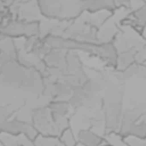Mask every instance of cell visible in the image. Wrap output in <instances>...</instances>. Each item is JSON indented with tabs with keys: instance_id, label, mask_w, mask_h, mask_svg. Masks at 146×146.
<instances>
[{
	"instance_id": "6da1fadb",
	"label": "cell",
	"mask_w": 146,
	"mask_h": 146,
	"mask_svg": "<svg viewBox=\"0 0 146 146\" xmlns=\"http://www.w3.org/2000/svg\"><path fill=\"white\" fill-rule=\"evenodd\" d=\"M42 38L49 50L63 49L67 50L84 51L101 59L108 67L113 69L116 68L117 51L113 43H91L51 35Z\"/></svg>"
},
{
	"instance_id": "7a4b0ae2",
	"label": "cell",
	"mask_w": 146,
	"mask_h": 146,
	"mask_svg": "<svg viewBox=\"0 0 146 146\" xmlns=\"http://www.w3.org/2000/svg\"><path fill=\"white\" fill-rule=\"evenodd\" d=\"M44 19L70 22L77 20L83 9L80 0H37Z\"/></svg>"
},
{
	"instance_id": "3957f363",
	"label": "cell",
	"mask_w": 146,
	"mask_h": 146,
	"mask_svg": "<svg viewBox=\"0 0 146 146\" xmlns=\"http://www.w3.org/2000/svg\"><path fill=\"white\" fill-rule=\"evenodd\" d=\"M31 111V122L39 135L59 139L61 131L55 122L48 105L37 107Z\"/></svg>"
},
{
	"instance_id": "277c9868",
	"label": "cell",
	"mask_w": 146,
	"mask_h": 146,
	"mask_svg": "<svg viewBox=\"0 0 146 146\" xmlns=\"http://www.w3.org/2000/svg\"><path fill=\"white\" fill-rule=\"evenodd\" d=\"M1 35L13 38H33L40 36V21L10 20L1 25Z\"/></svg>"
},
{
	"instance_id": "5b68a950",
	"label": "cell",
	"mask_w": 146,
	"mask_h": 146,
	"mask_svg": "<svg viewBox=\"0 0 146 146\" xmlns=\"http://www.w3.org/2000/svg\"><path fill=\"white\" fill-rule=\"evenodd\" d=\"M98 32V28L92 26L79 17L77 20L69 22L62 37L78 41L99 43Z\"/></svg>"
},
{
	"instance_id": "8992f818",
	"label": "cell",
	"mask_w": 146,
	"mask_h": 146,
	"mask_svg": "<svg viewBox=\"0 0 146 146\" xmlns=\"http://www.w3.org/2000/svg\"><path fill=\"white\" fill-rule=\"evenodd\" d=\"M33 68V67H32ZM34 68V67H33ZM30 68L24 66L18 60L1 64V81L7 86L21 88L27 77Z\"/></svg>"
},
{
	"instance_id": "52a82bcc",
	"label": "cell",
	"mask_w": 146,
	"mask_h": 146,
	"mask_svg": "<svg viewBox=\"0 0 146 146\" xmlns=\"http://www.w3.org/2000/svg\"><path fill=\"white\" fill-rule=\"evenodd\" d=\"M1 133L10 134L13 136L23 135L33 142L39 136L38 132L32 124V122H27L17 117L2 121Z\"/></svg>"
},
{
	"instance_id": "ba28073f",
	"label": "cell",
	"mask_w": 146,
	"mask_h": 146,
	"mask_svg": "<svg viewBox=\"0 0 146 146\" xmlns=\"http://www.w3.org/2000/svg\"><path fill=\"white\" fill-rule=\"evenodd\" d=\"M120 27H128L141 34L146 26V3L130 10L119 22Z\"/></svg>"
},
{
	"instance_id": "9c48e42d",
	"label": "cell",
	"mask_w": 146,
	"mask_h": 146,
	"mask_svg": "<svg viewBox=\"0 0 146 146\" xmlns=\"http://www.w3.org/2000/svg\"><path fill=\"white\" fill-rule=\"evenodd\" d=\"M68 51L63 49H50L42 59L47 68L64 70L67 67Z\"/></svg>"
},
{
	"instance_id": "30bf717a",
	"label": "cell",
	"mask_w": 146,
	"mask_h": 146,
	"mask_svg": "<svg viewBox=\"0 0 146 146\" xmlns=\"http://www.w3.org/2000/svg\"><path fill=\"white\" fill-rule=\"evenodd\" d=\"M0 49H1V55H0L1 64L11 61L18 60V50L15 44V38L9 36L1 35Z\"/></svg>"
},
{
	"instance_id": "8fae6325",
	"label": "cell",
	"mask_w": 146,
	"mask_h": 146,
	"mask_svg": "<svg viewBox=\"0 0 146 146\" xmlns=\"http://www.w3.org/2000/svg\"><path fill=\"white\" fill-rule=\"evenodd\" d=\"M79 144L83 146H114L106 139L89 129H83L78 133Z\"/></svg>"
},
{
	"instance_id": "7c38bea8",
	"label": "cell",
	"mask_w": 146,
	"mask_h": 146,
	"mask_svg": "<svg viewBox=\"0 0 146 146\" xmlns=\"http://www.w3.org/2000/svg\"><path fill=\"white\" fill-rule=\"evenodd\" d=\"M47 105L56 123L68 118L67 115H68L70 109V105L68 101L50 100L49 104H47Z\"/></svg>"
},
{
	"instance_id": "4fadbf2b",
	"label": "cell",
	"mask_w": 146,
	"mask_h": 146,
	"mask_svg": "<svg viewBox=\"0 0 146 146\" xmlns=\"http://www.w3.org/2000/svg\"><path fill=\"white\" fill-rule=\"evenodd\" d=\"M80 3L83 12L97 13L103 10L112 11L104 0H82Z\"/></svg>"
},
{
	"instance_id": "5bb4252c",
	"label": "cell",
	"mask_w": 146,
	"mask_h": 146,
	"mask_svg": "<svg viewBox=\"0 0 146 146\" xmlns=\"http://www.w3.org/2000/svg\"><path fill=\"white\" fill-rule=\"evenodd\" d=\"M59 141L64 146H77L79 144L78 139L75 137L70 127L62 133L59 137Z\"/></svg>"
},
{
	"instance_id": "9a60e30c",
	"label": "cell",
	"mask_w": 146,
	"mask_h": 146,
	"mask_svg": "<svg viewBox=\"0 0 146 146\" xmlns=\"http://www.w3.org/2000/svg\"><path fill=\"white\" fill-rule=\"evenodd\" d=\"M34 0H1V4L9 7L12 5H15V4H21V3H29Z\"/></svg>"
},
{
	"instance_id": "2e32d148",
	"label": "cell",
	"mask_w": 146,
	"mask_h": 146,
	"mask_svg": "<svg viewBox=\"0 0 146 146\" xmlns=\"http://www.w3.org/2000/svg\"><path fill=\"white\" fill-rule=\"evenodd\" d=\"M115 3L117 9L124 8V9H131V0H115Z\"/></svg>"
},
{
	"instance_id": "e0dca14e",
	"label": "cell",
	"mask_w": 146,
	"mask_h": 146,
	"mask_svg": "<svg viewBox=\"0 0 146 146\" xmlns=\"http://www.w3.org/2000/svg\"><path fill=\"white\" fill-rule=\"evenodd\" d=\"M141 35H142L143 38L146 41V26L145 27V28L143 29V31H142V33H141Z\"/></svg>"
},
{
	"instance_id": "ac0fdd59",
	"label": "cell",
	"mask_w": 146,
	"mask_h": 146,
	"mask_svg": "<svg viewBox=\"0 0 146 146\" xmlns=\"http://www.w3.org/2000/svg\"><path fill=\"white\" fill-rule=\"evenodd\" d=\"M77 146H83V145H81L80 144H78V145H77Z\"/></svg>"
}]
</instances>
